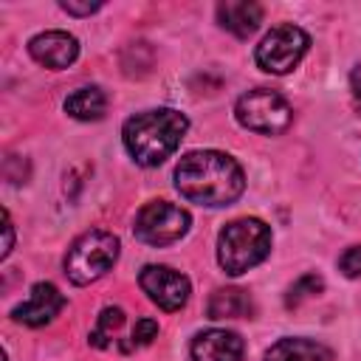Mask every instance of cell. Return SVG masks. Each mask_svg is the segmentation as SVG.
Here are the masks:
<instances>
[{
  "label": "cell",
  "instance_id": "cell-1",
  "mask_svg": "<svg viewBox=\"0 0 361 361\" xmlns=\"http://www.w3.org/2000/svg\"><path fill=\"white\" fill-rule=\"evenodd\" d=\"M178 192L197 206H228L245 189V175L240 164L217 149H195L186 152L175 166Z\"/></svg>",
  "mask_w": 361,
  "mask_h": 361
},
{
  "label": "cell",
  "instance_id": "cell-2",
  "mask_svg": "<svg viewBox=\"0 0 361 361\" xmlns=\"http://www.w3.org/2000/svg\"><path fill=\"white\" fill-rule=\"evenodd\" d=\"M186 130H189V118L183 113L158 107V110H144L130 116L124 121L121 138L135 164L158 166L180 147V138L186 135Z\"/></svg>",
  "mask_w": 361,
  "mask_h": 361
},
{
  "label": "cell",
  "instance_id": "cell-3",
  "mask_svg": "<svg viewBox=\"0 0 361 361\" xmlns=\"http://www.w3.org/2000/svg\"><path fill=\"white\" fill-rule=\"evenodd\" d=\"M271 254V228L257 217L231 220L217 237V262L226 274L240 276Z\"/></svg>",
  "mask_w": 361,
  "mask_h": 361
},
{
  "label": "cell",
  "instance_id": "cell-4",
  "mask_svg": "<svg viewBox=\"0 0 361 361\" xmlns=\"http://www.w3.org/2000/svg\"><path fill=\"white\" fill-rule=\"evenodd\" d=\"M118 237L102 228L76 237L65 254V274L73 285H90L104 276L118 259Z\"/></svg>",
  "mask_w": 361,
  "mask_h": 361
},
{
  "label": "cell",
  "instance_id": "cell-5",
  "mask_svg": "<svg viewBox=\"0 0 361 361\" xmlns=\"http://www.w3.org/2000/svg\"><path fill=\"white\" fill-rule=\"evenodd\" d=\"M234 116L245 130H254L262 135H279L282 130H288L293 110L276 90L254 87L237 99Z\"/></svg>",
  "mask_w": 361,
  "mask_h": 361
},
{
  "label": "cell",
  "instance_id": "cell-6",
  "mask_svg": "<svg viewBox=\"0 0 361 361\" xmlns=\"http://www.w3.org/2000/svg\"><path fill=\"white\" fill-rule=\"evenodd\" d=\"M307 48H310V37L299 25L282 23L262 37V42L254 51V59L268 73H288L302 62Z\"/></svg>",
  "mask_w": 361,
  "mask_h": 361
},
{
  "label": "cell",
  "instance_id": "cell-7",
  "mask_svg": "<svg viewBox=\"0 0 361 361\" xmlns=\"http://www.w3.org/2000/svg\"><path fill=\"white\" fill-rule=\"evenodd\" d=\"M189 223H192V217L186 209H180L169 200H152L135 214L133 231L141 243L161 248V245L178 243L189 231Z\"/></svg>",
  "mask_w": 361,
  "mask_h": 361
},
{
  "label": "cell",
  "instance_id": "cell-8",
  "mask_svg": "<svg viewBox=\"0 0 361 361\" xmlns=\"http://www.w3.org/2000/svg\"><path fill=\"white\" fill-rule=\"evenodd\" d=\"M138 285L161 310H180L189 302L192 285L183 274L172 271L169 265H144L138 274Z\"/></svg>",
  "mask_w": 361,
  "mask_h": 361
},
{
  "label": "cell",
  "instance_id": "cell-9",
  "mask_svg": "<svg viewBox=\"0 0 361 361\" xmlns=\"http://www.w3.org/2000/svg\"><path fill=\"white\" fill-rule=\"evenodd\" d=\"M65 307V296L56 290V285L51 282H37L28 293V299L23 305H17L11 310V319L28 327H42L48 324L59 310Z\"/></svg>",
  "mask_w": 361,
  "mask_h": 361
},
{
  "label": "cell",
  "instance_id": "cell-10",
  "mask_svg": "<svg viewBox=\"0 0 361 361\" xmlns=\"http://www.w3.org/2000/svg\"><path fill=\"white\" fill-rule=\"evenodd\" d=\"M28 54L39 65H45L51 71H62V68H68L79 56V42L68 31H42V34L31 37Z\"/></svg>",
  "mask_w": 361,
  "mask_h": 361
},
{
  "label": "cell",
  "instance_id": "cell-11",
  "mask_svg": "<svg viewBox=\"0 0 361 361\" xmlns=\"http://www.w3.org/2000/svg\"><path fill=\"white\" fill-rule=\"evenodd\" d=\"M243 338L231 330H203L192 338L189 353L192 361H240L243 358Z\"/></svg>",
  "mask_w": 361,
  "mask_h": 361
},
{
  "label": "cell",
  "instance_id": "cell-12",
  "mask_svg": "<svg viewBox=\"0 0 361 361\" xmlns=\"http://www.w3.org/2000/svg\"><path fill=\"white\" fill-rule=\"evenodd\" d=\"M217 23L234 37H251L262 23V6L251 0H226L217 6Z\"/></svg>",
  "mask_w": 361,
  "mask_h": 361
},
{
  "label": "cell",
  "instance_id": "cell-13",
  "mask_svg": "<svg viewBox=\"0 0 361 361\" xmlns=\"http://www.w3.org/2000/svg\"><path fill=\"white\" fill-rule=\"evenodd\" d=\"M206 313L209 319H251L254 302L243 288H220L209 296Z\"/></svg>",
  "mask_w": 361,
  "mask_h": 361
},
{
  "label": "cell",
  "instance_id": "cell-14",
  "mask_svg": "<svg viewBox=\"0 0 361 361\" xmlns=\"http://www.w3.org/2000/svg\"><path fill=\"white\" fill-rule=\"evenodd\" d=\"M265 361H333V353L310 338H279L265 353Z\"/></svg>",
  "mask_w": 361,
  "mask_h": 361
},
{
  "label": "cell",
  "instance_id": "cell-15",
  "mask_svg": "<svg viewBox=\"0 0 361 361\" xmlns=\"http://www.w3.org/2000/svg\"><path fill=\"white\" fill-rule=\"evenodd\" d=\"M65 110H68L73 118L96 121V118H102L104 110H107V96H104L99 87H79V90H73V93L65 99Z\"/></svg>",
  "mask_w": 361,
  "mask_h": 361
},
{
  "label": "cell",
  "instance_id": "cell-16",
  "mask_svg": "<svg viewBox=\"0 0 361 361\" xmlns=\"http://www.w3.org/2000/svg\"><path fill=\"white\" fill-rule=\"evenodd\" d=\"M121 324H124V310L121 307H104L96 319V327L90 330V344L99 350L110 347V338L121 330Z\"/></svg>",
  "mask_w": 361,
  "mask_h": 361
},
{
  "label": "cell",
  "instance_id": "cell-17",
  "mask_svg": "<svg viewBox=\"0 0 361 361\" xmlns=\"http://www.w3.org/2000/svg\"><path fill=\"white\" fill-rule=\"evenodd\" d=\"M324 290V279L319 276V274H305V276H299L293 285H290V290H288V296H285V305L288 307H296V305H302L305 299H310V296H316V293H322Z\"/></svg>",
  "mask_w": 361,
  "mask_h": 361
},
{
  "label": "cell",
  "instance_id": "cell-18",
  "mask_svg": "<svg viewBox=\"0 0 361 361\" xmlns=\"http://www.w3.org/2000/svg\"><path fill=\"white\" fill-rule=\"evenodd\" d=\"M155 336H158V322H155V319H138L135 327H133V341H130V347H144V344H149Z\"/></svg>",
  "mask_w": 361,
  "mask_h": 361
},
{
  "label": "cell",
  "instance_id": "cell-19",
  "mask_svg": "<svg viewBox=\"0 0 361 361\" xmlns=\"http://www.w3.org/2000/svg\"><path fill=\"white\" fill-rule=\"evenodd\" d=\"M338 268L344 271V276H350V279H361V245L344 251L341 259H338Z\"/></svg>",
  "mask_w": 361,
  "mask_h": 361
},
{
  "label": "cell",
  "instance_id": "cell-20",
  "mask_svg": "<svg viewBox=\"0 0 361 361\" xmlns=\"http://www.w3.org/2000/svg\"><path fill=\"white\" fill-rule=\"evenodd\" d=\"M62 8L68 14H76V17H85V14H93L102 8V3H76V0H62Z\"/></svg>",
  "mask_w": 361,
  "mask_h": 361
},
{
  "label": "cell",
  "instance_id": "cell-21",
  "mask_svg": "<svg viewBox=\"0 0 361 361\" xmlns=\"http://www.w3.org/2000/svg\"><path fill=\"white\" fill-rule=\"evenodd\" d=\"M3 231H6V243H3V251H0V257L6 259V257L11 254V248H14V223H11L8 212H3Z\"/></svg>",
  "mask_w": 361,
  "mask_h": 361
},
{
  "label": "cell",
  "instance_id": "cell-22",
  "mask_svg": "<svg viewBox=\"0 0 361 361\" xmlns=\"http://www.w3.org/2000/svg\"><path fill=\"white\" fill-rule=\"evenodd\" d=\"M350 87H353V96H355V102L361 104V62L353 68V73H350Z\"/></svg>",
  "mask_w": 361,
  "mask_h": 361
}]
</instances>
